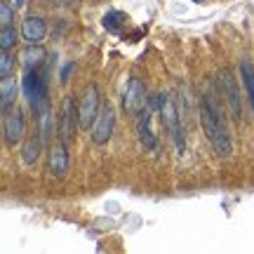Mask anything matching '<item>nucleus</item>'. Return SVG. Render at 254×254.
<instances>
[{
	"instance_id": "6e6552de",
	"label": "nucleus",
	"mask_w": 254,
	"mask_h": 254,
	"mask_svg": "<svg viewBox=\"0 0 254 254\" xmlns=\"http://www.w3.org/2000/svg\"><path fill=\"white\" fill-rule=\"evenodd\" d=\"M68 160H71V158H68L66 141L59 139L55 144V148H52V153H50V172L55 174V177H59V179H64V177L68 174V167H71Z\"/></svg>"
},
{
	"instance_id": "39448f33",
	"label": "nucleus",
	"mask_w": 254,
	"mask_h": 254,
	"mask_svg": "<svg viewBox=\"0 0 254 254\" xmlns=\"http://www.w3.org/2000/svg\"><path fill=\"white\" fill-rule=\"evenodd\" d=\"M26 123H24V111L12 109V113H5V123H2V132H5V144L17 146L24 136Z\"/></svg>"
},
{
	"instance_id": "20e7f679",
	"label": "nucleus",
	"mask_w": 254,
	"mask_h": 254,
	"mask_svg": "<svg viewBox=\"0 0 254 254\" xmlns=\"http://www.w3.org/2000/svg\"><path fill=\"white\" fill-rule=\"evenodd\" d=\"M78 125H80V120H78V106H75V99L68 94V97H64V101H62V116H59V139H64V141L73 139V134H75V127H78Z\"/></svg>"
},
{
	"instance_id": "a211bd4d",
	"label": "nucleus",
	"mask_w": 254,
	"mask_h": 254,
	"mask_svg": "<svg viewBox=\"0 0 254 254\" xmlns=\"http://www.w3.org/2000/svg\"><path fill=\"white\" fill-rule=\"evenodd\" d=\"M14 38H17L14 28H12V26H2V33H0V47H2V50L14 47Z\"/></svg>"
},
{
	"instance_id": "4468645a",
	"label": "nucleus",
	"mask_w": 254,
	"mask_h": 254,
	"mask_svg": "<svg viewBox=\"0 0 254 254\" xmlns=\"http://www.w3.org/2000/svg\"><path fill=\"white\" fill-rule=\"evenodd\" d=\"M240 75H243V82H245V90L250 94V104H252L254 109V66L247 59L240 62Z\"/></svg>"
},
{
	"instance_id": "0eeeda50",
	"label": "nucleus",
	"mask_w": 254,
	"mask_h": 254,
	"mask_svg": "<svg viewBox=\"0 0 254 254\" xmlns=\"http://www.w3.org/2000/svg\"><path fill=\"white\" fill-rule=\"evenodd\" d=\"M113 125H116V113H113V109H111V106L101 109L97 123L92 125V139H94V144H99V146L106 144V141L111 139Z\"/></svg>"
},
{
	"instance_id": "dca6fc26",
	"label": "nucleus",
	"mask_w": 254,
	"mask_h": 254,
	"mask_svg": "<svg viewBox=\"0 0 254 254\" xmlns=\"http://www.w3.org/2000/svg\"><path fill=\"white\" fill-rule=\"evenodd\" d=\"M139 139H141V144H144L146 148H153L155 146V136L151 134V127H148V111L144 113L141 125H139Z\"/></svg>"
},
{
	"instance_id": "5701e85b",
	"label": "nucleus",
	"mask_w": 254,
	"mask_h": 254,
	"mask_svg": "<svg viewBox=\"0 0 254 254\" xmlns=\"http://www.w3.org/2000/svg\"><path fill=\"white\" fill-rule=\"evenodd\" d=\"M195 2H205V0H195Z\"/></svg>"
},
{
	"instance_id": "1a4fd4ad",
	"label": "nucleus",
	"mask_w": 254,
	"mask_h": 254,
	"mask_svg": "<svg viewBox=\"0 0 254 254\" xmlns=\"http://www.w3.org/2000/svg\"><path fill=\"white\" fill-rule=\"evenodd\" d=\"M21 36L26 38L28 43H40L47 36V24L40 17H26L21 24Z\"/></svg>"
},
{
	"instance_id": "9b49d317",
	"label": "nucleus",
	"mask_w": 254,
	"mask_h": 254,
	"mask_svg": "<svg viewBox=\"0 0 254 254\" xmlns=\"http://www.w3.org/2000/svg\"><path fill=\"white\" fill-rule=\"evenodd\" d=\"M101 24H104V28H106V31H111V33H120V31H123V26L127 24V14H125V12H120V9H111V12H106V14H104Z\"/></svg>"
},
{
	"instance_id": "412c9836",
	"label": "nucleus",
	"mask_w": 254,
	"mask_h": 254,
	"mask_svg": "<svg viewBox=\"0 0 254 254\" xmlns=\"http://www.w3.org/2000/svg\"><path fill=\"white\" fill-rule=\"evenodd\" d=\"M148 104H151V109H153V111H160V109H165V106H167V104H165V97H163V94H153Z\"/></svg>"
},
{
	"instance_id": "aec40b11",
	"label": "nucleus",
	"mask_w": 254,
	"mask_h": 254,
	"mask_svg": "<svg viewBox=\"0 0 254 254\" xmlns=\"http://www.w3.org/2000/svg\"><path fill=\"white\" fill-rule=\"evenodd\" d=\"M0 21H2V26H12V7L7 2H2V7H0Z\"/></svg>"
},
{
	"instance_id": "f8f14e48",
	"label": "nucleus",
	"mask_w": 254,
	"mask_h": 254,
	"mask_svg": "<svg viewBox=\"0 0 254 254\" xmlns=\"http://www.w3.org/2000/svg\"><path fill=\"white\" fill-rule=\"evenodd\" d=\"M221 80H224V90H226V94H228V104H231V109H233V116L240 118V99H238V94H236L233 75H231L228 71H224L221 73Z\"/></svg>"
},
{
	"instance_id": "423d86ee",
	"label": "nucleus",
	"mask_w": 254,
	"mask_h": 254,
	"mask_svg": "<svg viewBox=\"0 0 254 254\" xmlns=\"http://www.w3.org/2000/svg\"><path fill=\"white\" fill-rule=\"evenodd\" d=\"M144 82L136 80V78H132L129 80V85L125 87V94H123V109H125V113H129V116H134V113H139V111H144Z\"/></svg>"
},
{
	"instance_id": "4be33fe9",
	"label": "nucleus",
	"mask_w": 254,
	"mask_h": 254,
	"mask_svg": "<svg viewBox=\"0 0 254 254\" xmlns=\"http://www.w3.org/2000/svg\"><path fill=\"white\" fill-rule=\"evenodd\" d=\"M55 5H68V2H73V0H52Z\"/></svg>"
},
{
	"instance_id": "7ed1b4c3",
	"label": "nucleus",
	"mask_w": 254,
	"mask_h": 254,
	"mask_svg": "<svg viewBox=\"0 0 254 254\" xmlns=\"http://www.w3.org/2000/svg\"><path fill=\"white\" fill-rule=\"evenodd\" d=\"M101 113V101H99V90L97 85H87V90L82 94L80 104H78V120H80V127H92L97 123Z\"/></svg>"
},
{
	"instance_id": "9d476101",
	"label": "nucleus",
	"mask_w": 254,
	"mask_h": 254,
	"mask_svg": "<svg viewBox=\"0 0 254 254\" xmlns=\"http://www.w3.org/2000/svg\"><path fill=\"white\" fill-rule=\"evenodd\" d=\"M14 97H17V82H14V78L9 75V78H2V82H0V99H2V111L7 113L9 106L14 104Z\"/></svg>"
},
{
	"instance_id": "ddd939ff",
	"label": "nucleus",
	"mask_w": 254,
	"mask_h": 254,
	"mask_svg": "<svg viewBox=\"0 0 254 254\" xmlns=\"http://www.w3.org/2000/svg\"><path fill=\"white\" fill-rule=\"evenodd\" d=\"M38 155H40V139L31 136V139H26V144L21 148V160H24V165H33L38 160Z\"/></svg>"
},
{
	"instance_id": "2eb2a0df",
	"label": "nucleus",
	"mask_w": 254,
	"mask_h": 254,
	"mask_svg": "<svg viewBox=\"0 0 254 254\" xmlns=\"http://www.w3.org/2000/svg\"><path fill=\"white\" fill-rule=\"evenodd\" d=\"M43 59H45V50H43V47H26V50L21 52V62H24L26 68H36V66H40Z\"/></svg>"
},
{
	"instance_id": "f3484780",
	"label": "nucleus",
	"mask_w": 254,
	"mask_h": 254,
	"mask_svg": "<svg viewBox=\"0 0 254 254\" xmlns=\"http://www.w3.org/2000/svg\"><path fill=\"white\" fill-rule=\"evenodd\" d=\"M0 75L2 78H9L12 75V68H14V57L9 55V50H2V59H0Z\"/></svg>"
},
{
	"instance_id": "f03ea898",
	"label": "nucleus",
	"mask_w": 254,
	"mask_h": 254,
	"mask_svg": "<svg viewBox=\"0 0 254 254\" xmlns=\"http://www.w3.org/2000/svg\"><path fill=\"white\" fill-rule=\"evenodd\" d=\"M21 87H24V94H26L31 109L36 111V116H40V113H45L50 109V94H47V85L43 75H38L33 68H26Z\"/></svg>"
},
{
	"instance_id": "f257e3e1",
	"label": "nucleus",
	"mask_w": 254,
	"mask_h": 254,
	"mask_svg": "<svg viewBox=\"0 0 254 254\" xmlns=\"http://www.w3.org/2000/svg\"><path fill=\"white\" fill-rule=\"evenodd\" d=\"M200 120H202V129H205L214 153L219 158H228L231 155V136H228V129L224 125V120H221V113L217 111L212 99H202V104H200Z\"/></svg>"
},
{
	"instance_id": "6ab92c4d",
	"label": "nucleus",
	"mask_w": 254,
	"mask_h": 254,
	"mask_svg": "<svg viewBox=\"0 0 254 254\" xmlns=\"http://www.w3.org/2000/svg\"><path fill=\"white\" fill-rule=\"evenodd\" d=\"M38 118H40V127H43V139H50V134H52V113H50V109L45 113H40Z\"/></svg>"
}]
</instances>
